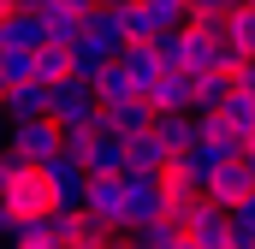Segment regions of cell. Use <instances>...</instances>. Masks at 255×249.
Masks as SVG:
<instances>
[{"mask_svg":"<svg viewBox=\"0 0 255 249\" xmlns=\"http://www.w3.org/2000/svg\"><path fill=\"white\" fill-rule=\"evenodd\" d=\"M48 119L60 124L65 136H71V130H83V136H89V130H101V101L89 95V83H83V77H65V83L48 89Z\"/></svg>","mask_w":255,"mask_h":249,"instance_id":"cell-1","label":"cell"},{"mask_svg":"<svg viewBox=\"0 0 255 249\" xmlns=\"http://www.w3.org/2000/svg\"><path fill=\"white\" fill-rule=\"evenodd\" d=\"M160 220H172V196H166V184H160V178H125V238L160 226Z\"/></svg>","mask_w":255,"mask_h":249,"instance_id":"cell-2","label":"cell"},{"mask_svg":"<svg viewBox=\"0 0 255 249\" xmlns=\"http://www.w3.org/2000/svg\"><path fill=\"white\" fill-rule=\"evenodd\" d=\"M42 184L54 196V214H83V196H89V172H83V160L77 154H54L48 166H42Z\"/></svg>","mask_w":255,"mask_h":249,"instance_id":"cell-3","label":"cell"},{"mask_svg":"<svg viewBox=\"0 0 255 249\" xmlns=\"http://www.w3.org/2000/svg\"><path fill=\"white\" fill-rule=\"evenodd\" d=\"M83 42L101 54V60H119L130 42H125V6H113V0H101L89 18H83Z\"/></svg>","mask_w":255,"mask_h":249,"instance_id":"cell-4","label":"cell"},{"mask_svg":"<svg viewBox=\"0 0 255 249\" xmlns=\"http://www.w3.org/2000/svg\"><path fill=\"white\" fill-rule=\"evenodd\" d=\"M6 148L18 154V160H30L36 172L60 154V124L54 119H30V124H12V136H6Z\"/></svg>","mask_w":255,"mask_h":249,"instance_id":"cell-5","label":"cell"},{"mask_svg":"<svg viewBox=\"0 0 255 249\" xmlns=\"http://www.w3.org/2000/svg\"><path fill=\"white\" fill-rule=\"evenodd\" d=\"M83 214H89L101 232H125V178H89Z\"/></svg>","mask_w":255,"mask_h":249,"instance_id":"cell-6","label":"cell"},{"mask_svg":"<svg viewBox=\"0 0 255 249\" xmlns=\"http://www.w3.org/2000/svg\"><path fill=\"white\" fill-rule=\"evenodd\" d=\"M54 36H48V18H36V12H12V18H0V54H42Z\"/></svg>","mask_w":255,"mask_h":249,"instance_id":"cell-7","label":"cell"},{"mask_svg":"<svg viewBox=\"0 0 255 249\" xmlns=\"http://www.w3.org/2000/svg\"><path fill=\"white\" fill-rule=\"evenodd\" d=\"M83 172H89V178H125V172H130V142L95 130L89 148H83Z\"/></svg>","mask_w":255,"mask_h":249,"instance_id":"cell-8","label":"cell"},{"mask_svg":"<svg viewBox=\"0 0 255 249\" xmlns=\"http://www.w3.org/2000/svg\"><path fill=\"white\" fill-rule=\"evenodd\" d=\"M101 130L119 136V142H136L154 130V107L148 101H125V107H101Z\"/></svg>","mask_w":255,"mask_h":249,"instance_id":"cell-9","label":"cell"},{"mask_svg":"<svg viewBox=\"0 0 255 249\" xmlns=\"http://www.w3.org/2000/svg\"><path fill=\"white\" fill-rule=\"evenodd\" d=\"M166 172H172V148H166L154 130L136 136V142H130V172L125 178H166Z\"/></svg>","mask_w":255,"mask_h":249,"instance_id":"cell-10","label":"cell"},{"mask_svg":"<svg viewBox=\"0 0 255 249\" xmlns=\"http://www.w3.org/2000/svg\"><path fill=\"white\" fill-rule=\"evenodd\" d=\"M190 83H196V101H190V113H196V119H220V113H226V101L238 95L232 71H214V77H190Z\"/></svg>","mask_w":255,"mask_h":249,"instance_id":"cell-11","label":"cell"},{"mask_svg":"<svg viewBox=\"0 0 255 249\" xmlns=\"http://www.w3.org/2000/svg\"><path fill=\"white\" fill-rule=\"evenodd\" d=\"M0 202H6L18 220H42V214H54V196H48V184H42V172H30L24 184H12Z\"/></svg>","mask_w":255,"mask_h":249,"instance_id":"cell-12","label":"cell"},{"mask_svg":"<svg viewBox=\"0 0 255 249\" xmlns=\"http://www.w3.org/2000/svg\"><path fill=\"white\" fill-rule=\"evenodd\" d=\"M250 190H255L250 160H226V166L214 172V184H208V202H220V208H238V202H244Z\"/></svg>","mask_w":255,"mask_h":249,"instance_id":"cell-13","label":"cell"},{"mask_svg":"<svg viewBox=\"0 0 255 249\" xmlns=\"http://www.w3.org/2000/svg\"><path fill=\"white\" fill-rule=\"evenodd\" d=\"M119 65H125L130 89H136L142 101H148V95H154V83L166 77V65H160V54H154V48H125V54H119Z\"/></svg>","mask_w":255,"mask_h":249,"instance_id":"cell-14","label":"cell"},{"mask_svg":"<svg viewBox=\"0 0 255 249\" xmlns=\"http://www.w3.org/2000/svg\"><path fill=\"white\" fill-rule=\"evenodd\" d=\"M6 124H30V119H48V83H18L6 89Z\"/></svg>","mask_w":255,"mask_h":249,"instance_id":"cell-15","label":"cell"},{"mask_svg":"<svg viewBox=\"0 0 255 249\" xmlns=\"http://www.w3.org/2000/svg\"><path fill=\"white\" fill-rule=\"evenodd\" d=\"M154 136L172 148V160H178L184 148H196V142H202V130H196V113H154Z\"/></svg>","mask_w":255,"mask_h":249,"instance_id":"cell-16","label":"cell"},{"mask_svg":"<svg viewBox=\"0 0 255 249\" xmlns=\"http://www.w3.org/2000/svg\"><path fill=\"white\" fill-rule=\"evenodd\" d=\"M190 101H196V83L184 77V71H166V77L154 83V95H148L154 113H190Z\"/></svg>","mask_w":255,"mask_h":249,"instance_id":"cell-17","label":"cell"},{"mask_svg":"<svg viewBox=\"0 0 255 249\" xmlns=\"http://www.w3.org/2000/svg\"><path fill=\"white\" fill-rule=\"evenodd\" d=\"M89 95H95L101 107H125V101H142V95L130 89V77H125V65H119V60H113L107 71H101V77H95V83H89Z\"/></svg>","mask_w":255,"mask_h":249,"instance_id":"cell-18","label":"cell"},{"mask_svg":"<svg viewBox=\"0 0 255 249\" xmlns=\"http://www.w3.org/2000/svg\"><path fill=\"white\" fill-rule=\"evenodd\" d=\"M65 77H77L71 48H54V42H48V48L36 54V83H48V89H54V83H65Z\"/></svg>","mask_w":255,"mask_h":249,"instance_id":"cell-19","label":"cell"},{"mask_svg":"<svg viewBox=\"0 0 255 249\" xmlns=\"http://www.w3.org/2000/svg\"><path fill=\"white\" fill-rule=\"evenodd\" d=\"M142 6H148V18H154V30H160V36L190 30V0H142Z\"/></svg>","mask_w":255,"mask_h":249,"instance_id":"cell-20","label":"cell"},{"mask_svg":"<svg viewBox=\"0 0 255 249\" xmlns=\"http://www.w3.org/2000/svg\"><path fill=\"white\" fill-rule=\"evenodd\" d=\"M125 244H130V249H178V244H184V232H178L172 220H160V226H148V232H130Z\"/></svg>","mask_w":255,"mask_h":249,"instance_id":"cell-21","label":"cell"},{"mask_svg":"<svg viewBox=\"0 0 255 249\" xmlns=\"http://www.w3.org/2000/svg\"><path fill=\"white\" fill-rule=\"evenodd\" d=\"M36 83V54H0V89Z\"/></svg>","mask_w":255,"mask_h":249,"instance_id":"cell-22","label":"cell"},{"mask_svg":"<svg viewBox=\"0 0 255 249\" xmlns=\"http://www.w3.org/2000/svg\"><path fill=\"white\" fill-rule=\"evenodd\" d=\"M226 124L255 148V101H250V95H232V101H226Z\"/></svg>","mask_w":255,"mask_h":249,"instance_id":"cell-23","label":"cell"},{"mask_svg":"<svg viewBox=\"0 0 255 249\" xmlns=\"http://www.w3.org/2000/svg\"><path fill=\"white\" fill-rule=\"evenodd\" d=\"M244 0H190V24H226Z\"/></svg>","mask_w":255,"mask_h":249,"instance_id":"cell-24","label":"cell"},{"mask_svg":"<svg viewBox=\"0 0 255 249\" xmlns=\"http://www.w3.org/2000/svg\"><path fill=\"white\" fill-rule=\"evenodd\" d=\"M30 172H36V166H30V160H18V154H12V148H0V196H6V190H12V184H24V178H30Z\"/></svg>","mask_w":255,"mask_h":249,"instance_id":"cell-25","label":"cell"},{"mask_svg":"<svg viewBox=\"0 0 255 249\" xmlns=\"http://www.w3.org/2000/svg\"><path fill=\"white\" fill-rule=\"evenodd\" d=\"M154 54H160V65H166V71H184V30L160 36V42H154ZM184 77H190V71H184Z\"/></svg>","mask_w":255,"mask_h":249,"instance_id":"cell-26","label":"cell"},{"mask_svg":"<svg viewBox=\"0 0 255 249\" xmlns=\"http://www.w3.org/2000/svg\"><path fill=\"white\" fill-rule=\"evenodd\" d=\"M232 83H238V95H250V101H255V65H250V60L232 71Z\"/></svg>","mask_w":255,"mask_h":249,"instance_id":"cell-27","label":"cell"},{"mask_svg":"<svg viewBox=\"0 0 255 249\" xmlns=\"http://www.w3.org/2000/svg\"><path fill=\"white\" fill-rule=\"evenodd\" d=\"M12 12H18V0H0V18H12Z\"/></svg>","mask_w":255,"mask_h":249,"instance_id":"cell-28","label":"cell"},{"mask_svg":"<svg viewBox=\"0 0 255 249\" xmlns=\"http://www.w3.org/2000/svg\"><path fill=\"white\" fill-rule=\"evenodd\" d=\"M6 136H12V124H6V113H0V148H6Z\"/></svg>","mask_w":255,"mask_h":249,"instance_id":"cell-29","label":"cell"},{"mask_svg":"<svg viewBox=\"0 0 255 249\" xmlns=\"http://www.w3.org/2000/svg\"><path fill=\"white\" fill-rule=\"evenodd\" d=\"M18 249H60V244H18Z\"/></svg>","mask_w":255,"mask_h":249,"instance_id":"cell-30","label":"cell"},{"mask_svg":"<svg viewBox=\"0 0 255 249\" xmlns=\"http://www.w3.org/2000/svg\"><path fill=\"white\" fill-rule=\"evenodd\" d=\"M0 249H18V244H12V238H0Z\"/></svg>","mask_w":255,"mask_h":249,"instance_id":"cell-31","label":"cell"},{"mask_svg":"<svg viewBox=\"0 0 255 249\" xmlns=\"http://www.w3.org/2000/svg\"><path fill=\"white\" fill-rule=\"evenodd\" d=\"M250 178H255V154H250Z\"/></svg>","mask_w":255,"mask_h":249,"instance_id":"cell-32","label":"cell"},{"mask_svg":"<svg viewBox=\"0 0 255 249\" xmlns=\"http://www.w3.org/2000/svg\"><path fill=\"white\" fill-rule=\"evenodd\" d=\"M0 107H6V89H0Z\"/></svg>","mask_w":255,"mask_h":249,"instance_id":"cell-33","label":"cell"},{"mask_svg":"<svg viewBox=\"0 0 255 249\" xmlns=\"http://www.w3.org/2000/svg\"><path fill=\"white\" fill-rule=\"evenodd\" d=\"M113 6H130V0H113Z\"/></svg>","mask_w":255,"mask_h":249,"instance_id":"cell-34","label":"cell"},{"mask_svg":"<svg viewBox=\"0 0 255 249\" xmlns=\"http://www.w3.org/2000/svg\"><path fill=\"white\" fill-rule=\"evenodd\" d=\"M250 65H255V48H250Z\"/></svg>","mask_w":255,"mask_h":249,"instance_id":"cell-35","label":"cell"},{"mask_svg":"<svg viewBox=\"0 0 255 249\" xmlns=\"http://www.w3.org/2000/svg\"><path fill=\"white\" fill-rule=\"evenodd\" d=\"M250 6H255V0H250Z\"/></svg>","mask_w":255,"mask_h":249,"instance_id":"cell-36","label":"cell"}]
</instances>
